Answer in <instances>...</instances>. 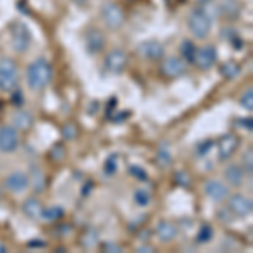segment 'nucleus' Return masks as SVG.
<instances>
[{
	"label": "nucleus",
	"mask_w": 253,
	"mask_h": 253,
	"mask_svg": "<svg viewBox=\"0 0 253 253\" xmlns=\"http://www.w3.org/2000/svg\"><path fill=\"white\" fill-rule=\"evenodd\" d=\"M27 84L31 86V89L39 91L44 86H47L49 81L52 80V68L46 59L39 58L34 63H31V66L27 68Z\"/></svg>",
	"instance_id": "f257e3e1"
},
{
	"label": "nucleus",
	"mask_w": 253,
	"mask_h": 253,
	"mask_svg": "<svg viewBox=\"0 0 253 253\" xmlns=\"http://www.w3.org/2000/svg\"><path fill=\"white\" fill-rule=\"evenodd\" d=\"M187 27L196 39H205L211 32V19L205 10L196 9L187 17Z\"/></svg>",
	"instance_id": "f03ea898"
},
{
	"label": "nucleus",
	"mask_w": 253,
	"mask_h": 253,
	"mask_svg": "<svg viewBox=\"0 0 253 253\" xmlns=\"http://www.w3.org/2000/svg\"><path fill=\"white\" fill-rule=\"evenodd\" d=\"M19 83L17 66L9 58L0 59V89L2 91H14Z\"/></svg>",
	"instance_id": "7ed1b4c3"
},
{
	"label": "nucleus",
	"mask_w": 253,
	"mask_h": 253,
	"mask_svg": "<svg viewBox=\"0 0 253 253\" xmlns=\"http://www.w3.org/2000/svg\"><path fill=\"white\" fill-rule=\"evenodd\" d=\"M101 19L108 29L118 31L125 22V14L117 2H107L101 7Z\"/></svg>",
	"instance_id": "20e7f679"
},
{
	"label": "nucleus",
	"mask_w": 253,
	"mask_h": 253,
	"mask_svg": "<svg viewBox=\"0 0 253 253\" xmlns=\"http://www.w3.org/2000/svg\"><path fill=\"white\" fill-rule=\"evenodd\" d=\"M31 39H32L31 31L27 29L26 24L14 22L10 26V42H12V49L15 52H26L31 44Z\"/></svg>",
	"instance_id": "39448f33"
},
{
	"label": "nucleus",
	"mask_w": 253,
	"mask_h": 253,
	"mask_svg": "<svg viewBox=\"0 0 253 253\" xmlns=\"http://www.w3.org/2000/svg\"><path fill=\"white\" fill-rule=\"evenodd\" d=\"M216 59H218L216 49L213 46H203V47L196 49L193 63L199 69H203V71H208V69H211L216 64Z\"/></svg>",
	"instance_id": "423d86ee"
},
{
	"label": "nucleus",
	"mask_w": 253,
	"mask_h": 253,
	"mask_svg": "<svg viewBox=\"0 0 253 253\" xmlns=\"http://www.w3.org/2000/svg\"><path fill=\"white\" fill-rule=\"evenodd\" d=\"M228 208L235 216L238 218H247L248 214L253 211V205L248 198H245L243 194H233L228 201Z\"/></svg>",
	"instance_id": "0eeeda50"
},
{
	"label": "nucleus",
	"mask_w": 253,
	"mask_h": 253,
	"mask_svg": "<svg viewBox=\"0 0 253 253\" xmlns=\"http://www.w3.org/2000/svg\"><path fill=\"white\" fill-rule=\"evenodd\" d=\"M137 51L149 61H159V59H162V56H164V46H162V42H159L156 39L140 42L137 46Z\"/></svg>",
	"instance_id": "6e6552de"
},
{
	"label": "nucleus",
	"mask_w": 253,
	"mask_h": 253,
	"mask_svg": "<svg viewBox=\"0 0 253 253\" xmlns=\"http://www.w3.org/2000/svg\"><path fill=\"white\" fill-rule=\"evenodd\" d=\"M126 63H128V58H126V54L124 51H120V49L108 52L107 58H105V68H107V71L113 73V75H118V73L124 71L126 68Z\"/></svg>",
	"instance_id": "1a4fd4ad"
},
{
	"label": "nucleus",
	"mask_w": 253,
	"mask_h": 253,
	"mask_svg": "<svg viewBox=\"0 0 253 253\" xmlns=\"http://www.w3.org/2000/svg\"><path fill=\"white\" fill-rule=\"evenodd\" d=\"M19 147V135L17 130L12 126H2L0 128V152H14Z\"/></svg>",
	"instance_id": "9d476101"
},
{
	"label": "nucleus",
	"mask_w": 253,
	"mask_h": 253,
	"mask_svg": "<svg viewBox=\"0 0 253 253\" xmlns=\"http://www.w3.org/2000/svg\"><path fill=\"white\" fill-rule=\"evenodd\" d=\"M187 71V63L182 58H177V56H170L167 58L164 63H162V73L169 78H177V76H182Z\"/></svg>",
	"instance_id": "9b49d317"
},
{
	"label": "nucleus",
	"mask_w": 253,
	"mask_h": 253,
	"mask_svg": "<svg viewBox=\"0 0 253 253\" xmlns=\"http://www.w3.org/2000/svg\"><path fill=\"white\" fill-rule=\"evenodd\" d=\"M240 145V138L233 135V133H228V135H223L218 142V156L221 161H228L233 154L236 152Z\"/></svg>",
	"instance_id": "f8f14e48"
},
{
	"label": "nucleus",
	"mask_w": 253,
	"mask_h": 253,
	"mask_svg": "<svg viewBox=\"0 0 253 253\" xmlns=\"http://www.w3.org/2000/svg\"><path fill=\"white\" fill-rule=\"evenodd\" d=\"M29 177H27V174H24V172H20V170H15V172H12L7 175V179H5V186L7 189L10 191V193H15V194H19V193H24V191L29 187Z\"/></svg>",
	"instance_id": "ddd939ff"
},
{
	"label": "nucleus",
	"mask_w": 253,
	"mask_h": 253,
	"mask_svg": "<svg viewBox=\"0 0 253 253\" xmlns=\"http://www.w3.org/2000/svg\"><path fill=\"white\" fill-rule=\"evenodd\" d=\"M84 44H86V49H88L89 54H96V52L103 51V47H105L103 32L95 29V27L88 29L84 32Z\"/></svg>",
	"instance_id": "4468645a"
},
{
	"label": "nucleus",
	"mask_w": 253,
	"mask_h": 253,
	"mask_svg": "<svg viewBox=\"0 0 253 253\" xmlns=\"http://www.w3.org/2000/svg\"><path fill=\"white\" fill-rule=\"evenodd\" d=\"M206 194L210 196L213 201H223V199L228 198V187L219 181H208L206 187H205Z\"/></svg>",
	"instance_id": "2eb2a0df"
},
{
	"label": "nucleus",
	"mask_w": 253,
	"mask_h": 253,
	"mask_svg": "<svg viewBox=\"0 0 253 253\" xmlns=\"http://www.w3.org/2000/svg\"><path fill=\"white\" fill-rule=\"evenodd\" d=\"M12 124H14V128L15 130H27L31 128L32 124H34V118L29 112H24V110H20L14 115V120H12Z\"/></svg>",
	"instance_id": "dca6fc26"
},
{
	"label": "nucleus",
	"mask_w": 253,
	"mask_h": 253,
	"mask_svg": "<svg viewBox=\"0 0 253 253\" xmlns=\"http://www.w3.org/2000/svg\"><path fill=\"white\" fill-rule=\"evenodd\" d=\"M177 235V230L172 223L169 221H161L157 224V236L162 240V242H172Z\"/></svg>",
	"instance_id": "f3484780"
},
{
	"label": "nucleus",
	"mask_w": 253,
	"mask_h": 253,
	"mask_svg": "<svg viewBox=\"0 0 253 253\" xmlns=\"http://www.w3.org/2000/svg\"><path fill=\"white\" fill-rule=\"evenodd\" d=\"M22 211H24V214H26L27 218H32V219H38V218L42 216V206H41V203L38 201V199H34V198L27 199V201L24 203Z\"/></svg>",
	"instance_id": "a211bd4d"
},
{
	"label": "nucleus",
	"mask_w": 253,
	"mask_h": 253,
	"mask_svg": "<svg viewBox=\"0 0 253 253\" xmlns=\"http://www.w3.org/2000/svg\"><path fill=\"white\" fill-rule=\"evenodd\" d=\"M219 71H221V75L226 80H235L236 76L240 75L242 68H240V64L235 63V61H226V63H223L221 66H219Z\"/></svg>",
	"instance_id": "6ab92c4d"
},
{
	"label": "nucleus",
	"mask_w": 253,
	"mask_h": 253,
	"mask_svg": "<svg viewBox=\"0 0 253 253\" xmlns=\"http://www.w3.org/2000/svg\"><path fill=\"white\" fill-rule=\"evenodd\" d=\"M224 175H226V181L230 182V184L242 186V182H243V170L240 169L238 166H230L226 169V172H224Z\"/></svg>",
	"instance_id": "aec40b11"
},
{
	"label": "nucleus",
	"mask_w": 253,
	"mask_h": 253,
	"mask_svg": "<svg viewBox=\"0 0 253 253\" xmlns=\"http://www.w3.org/2000/svg\"><path fill=\"white\" fill-rule=\"evenodd\" d=\"M211 238H213V228H211L210 224H203V226L199 228L198 235H196L198 243H208V242H211Z\"/></svg>",
	"instance_id": "412c9836"
},
{
	"label": "nucleus",
	"mask_w": 253,
	"mask_h": 253,
	"mask_svg": "<svg viewBox=\"0 0 253 253\" xmlns=\"http://www.w3.org/2000/svg\"><path fill=\"white\" fill-rule=\"evenodd\" d=\"M63 214H64L63 208L52 206V208H49V210H42V216H41V218H46L49 221H56V219L63 218Z\"/></svg>",
	"instance_id": "4be33fe9"
},
{
	"label": "nucleus",
	"mask_w": 253,
	"mask_h": 253,
	"mask_svg": "<svg viewBox=\"0 0 253 253\" xmlns=\"http://www.w3.org/2000/svg\"><path fill=\"white\" fill-rule=\"evenodd\" d=\"M31 184L34 186L36 191H42L44 189V177H42V174H41V170L38 169V167H32Z\"/></svg>",
	"instance_id": "5701e85b"
},
{
	"label": "nucleus",
	"mask_w": 253,
	"mask_h": 253,
	"mask_svg": "<svg viewBox=\"0 0 253 253\" xmlns=\"http://www.w3.org/2000/svg\"><path fill=\"white\" fill-rule=\"evenodd\" d=\"M194 52H196L194 44L191 42V41H184V42H182V56H184V59L189 61V63H193Z\"/></svg>",
	"instance_id": "b1692460"
},
{
	"label": "nucleus",
	"mask_w": 253,
	"mask_h": 253,
	"mask_svg": "<svg viewBox=\"0 0 253 253\" xmlns=\"http://www.w3.org/2000/svg\"><path fill=\"white\" fill-rule=\"evenodd\" d=\"M240 103H242L243 108H247L248 112H252V110H253V91H252V89H247V91L243 93Z\"/></svg>",
	"instance_id": "393cba45"
},
{
	"label": "nucleus",
	"mask_w": 253,
	"mask_h": 253,
	"mask_svg": "<svg viewBox=\"0 0 253 253\" xmlns=\"http://www.w3.org/2000/svg\"><path fill=\"white\" fill-rule=\"evenodd\" d=\"M96 242H98V233L95 230H88V233H84L83 236V245L86 248H91Z\"/></svg>",
	"instance_id": "a878e982"
},
{
	"label": "nucleus",
	"mask_w": 253,
	"mask_h": 253,
	"mask_svg": "<svg viewBox=\"0 0 253 253\" xmlns=\"http://www.w3.org/2000/svg\"><path fill=\"white\" fill-rule=\"evenodd\" d=\"M135 203L138 206H147L150 203V194L147 191H137L135 193Z\"/></svg>",
	"instance_id": "bb28decb"
},
{
	"label": "nucleus",
	"mask_w": 253,
	"mask_h": 253,
	"mask_svg": "<svg viewBox=\"0 0 253 253\" xmlns=\"http://www.w3.org/2000/svg\"><path fill=\"white\" fill-rule=\"evenodd\" d=\"M117 172V157L115 156H110L105 162V174L112 175Z\"/></svg>",
	"instance_id": "cd10ccee"
},
{
	"label": "nucleus",
	"mask_w": 253,
	"mask_h": 253,
	"mask_svg": "<svg viewBox=\"0 0 253 253\" xmlns=\"http://www.w3.org/2000/svg\"><path fill=\"white\" fill-rule=\"evenodd\" d=\"M128 172L132 174L133 177L140 179V181H145V179H147V174H145V170L142 169V167H138V166H130V170H128Z\"/></svg>",
	"instance_id": "c85d7f7f"
},
{
	"label": "nucleus",
	"mask_w": 253,
	"mask_h": 253,
	"mask_svg": "<svg viewBox=\"0 0 253 253\" xmlns=\"http://www.w3.org/2000/svg\"><path fill=\"white\" fill-rule=\"evenodd\" d=\"M63 135L68 138V140H71V138H76V126L73 124H68L64 125L63 128Z\"/></svg>",
	"instance_id": "c756f323"
},
{
	"label": "nucleus",
	"mask_w": 253,
	"mask_h": 253,
	"mask_svg": "<svg viewBox=\"0 0 253 253\" xmlns=\"http://www.w3.org/2000/svg\"><path fill=\"white\" fill-rule=\"evenodd\" d=\"M243 166L247 169L248 174H252V169H253V164H252V149H248V152L243 156Z\"/></svg>",
	"instance_id": "7c9ffc66"
},
{
	"label": "nucleus",
	"mask_w": 253,
	"mask_h": 253,
	"mask_svg": "<svg viewBox=\"0 0 253 253\" xmlns=\"http://www.w3.org/2000/svg\"><path fill=\"white\" fill-rule=\"evenodd\" d=\"M159 161L162 162V166H170V156H169V152L164 149H161L159 150Z\"/></svg>",
	"instance_id": "2f4dec72"
},
{
	"label": "nucleus",
	"mask_w": 253,
	"mask_h": 253,
	"mask_svg": "<svg viewBox=\"0 0 253 253\" xmlns=\"http://www.w3.org/2000/svg\"><path fill=\"white\" fill-rule=\"evenodd\" d=\"M211 145H213V142L211 140H206V142H201V144L198 145V152L201 154V156H205V154L210 152Z\"/></svg>",
	"instance_id": "473e14b6"
},
{
	"label": "nucleus",
	"mask_w": 253,
	"mask_h": 253,
	"mask_svg": "<svg viewBox=\"0 0 253 253\" xmlns=\"http://www.w3.org/2000/svg\"><path fill=\"white\" fill-rule=\"evenodd\" d=\"M175 179H177L179 182H182L181 186H184V187H187L189 186V177L184 174V172H179V174H175Z\"/></svg>",
	"instance_id": "72a5a7b5"
},
{
	"label": "nucleus",
	"mask_w": 253,
	"mask_h": 253,
	"mask_svg": "<svg viewBox=\"0 0 253 253\" xmlns=\"http://www.w3.org/2000/svg\"><path fill=\"white\" fill-rule=\"evenodd\" d=\"M103 248L107 252H122V248L118 247V245H115V243H105Z\"/></svg>",
	"instance_id": "f704fd0d"
},
{
	"label": "nucleus",
	"mask_w": 253,
	"mask_h": 253,
	"mask_svg": "<svg viewBox=\"0 0 253 253\" xmlns=\"http://www.w3.org/2000/svg\"><path fill=\"white\" fill-rule=\"evenodd\" d=\"M242 124L247 126V130L248 132H252L253 130V125H252V118H248V120H242Z\"/></svg>",
	"instance_id": "c9c22d12"
},
{
	"label": "nucleus",
	"mask_w": 253,
	"mask_h": 253,
	"mask_svg": "<svg viewBox=\"0 0 253 253\" xmlns=\"http://www.w3.org/2000/svg\"><path fill=\"white\" fill-rule=\"evenodd\" d=\"M20 101H22V95H20V91H17L14 95V105H20Z\"/></svg>",
	"instance_id": "e433bc0d"
},
{
	"label": "nucleus",
	"mask_w": 253,
	"mask_h": 253,
	"mask_svg": "<svg viewBox=\"0 0 253 253\" xmlns=\"http://www.w3.org/2000/svg\"><path fill=\"white\" fill-rule=\"evenodd\" d=\"M29 247H46V243L44 242H32V243H29Z\"/></svg>",
	"instance_id": "4c0bfd02"
},
{
	"label": "nucleus",
	"mask_w": 253,
	"mask_h": 253,
	"mask_svg": "<svg viewBox=\"0 0 253 253\" xmlns=\"http://www.w3.org/2000/svg\"><path fill=\"white\" fill-rule=\"evenodd\" d=\"M138 252L149 253V252H154V250H152V248H150V247H140V248H138Z\"/></svg>",
	"instance_id": "58836bf2"
},
{
	"label": "nucleus",
	"mask_w": 253,
	"mask_h": 253,
	"mask_svg": "<svg viewBox=\"0 0 253 253\" xmlns=\"http://www.w3.org/2000/svg\"><path fill=\"white\" fill-rule=\"evenodd\" d=\"M73 2H75V3H80V5H81V3H84L86 0H73Z\"/></svg>",
	"instance_id": "ea45409f"
}]
</instances>
